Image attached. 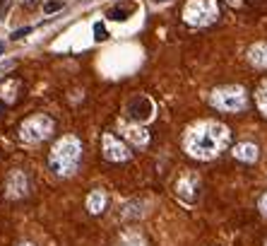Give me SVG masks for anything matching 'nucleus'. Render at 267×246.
Returning <instances> with one entry per match:
<instances>
[{
    "label": "nucleus",
    "mask_w": 267,
    "mask_h": 246,
    "mask_svg": "<svg viewBox=\"0 0 267 246\" xmlns=\"http://www.w3.org/2000/svg\"><path fill=\"white\" fill-rule=\"evenodd\" d=\"M121 133L133 145H140V148L149 145V133L144 131L142 126H137V123H121Z\"/></svg>",
    "instance_id": "nucleus-10"
},
{
    "label": "nucleus",
    "mask_w": 267,
    "mask_h": 246,
    "mask_svg": "<svg viewBox=\"0 0 267 246\" xmlns=\"http://www.w3.org/2000/svg\"><path fill=\"white\" fill-rule=\"evenodd\" d=\"M101 143H104V157H106L108 162H125V159H130V150L125 148L116 135L104 133Z\"/></svg>",
    "instance_id": "nucleus-7"
},
{
    "label": "nucleus",
    "mask_w": 267,
    "mask_h": 246,
    "mask_svg": "<svg viewBox=\"0 0 267 246\" xmlns=\"http://www.w3.org/2000/svg\"><path fill=\"white\" fill-rule=\"evenodd\" d=\"M53 118L46 114H34L29 116V118H24L22 121V126H19V138L24 140V143H41V140H46V138H51L53 135Z\"/></svg>",
    "instance_id": "nucleus-5"
},
{
    "label": "nucleus",
    "mask_w": 267,
    "mask_h": 246,
    "mask_svg": "<svg viewBox=\"0 0 267 246\" xmlns=\"http://www.w3.org/2000/svg\"><path fill=\"white\" fill-rule=\"evenodd\" d=\"M128 114L133 116L135 121H147L154 114V106H152V101L147 97H133L130 104H128Z\"/></svg>",
    "instance_id": "nucleus-9"
},
{
    "label": "nucleus",
    "mask_w": 267,
    "mask_h": 246,
    "mask_svg": "<svg viewBox=\"0 0 267 246\" xmlns=\"http://www.w3.org/2000/svg\"><path fill=\"white\" fill-rule=\"evenodd\" d=\"M217 17H219L217 0H188L183 7V19L190 27H207L217 22Z\"/></svg>",
    "instance_id": "nucleus-4"
},
{
    "label": "nucleus",
    "mask_w": 267,
    "mask_h": 246,
    "mask_svg": "<svg viewBox=\"0 0 267 246\" xmlns=\"http://www.w3.org/2000/svg\"><path fill=\"white\" fill-rule=\"evenodd\" d=\"M17 90H19V80H5L2 87H0V97H2L7 104H12V101L17 99Z\"/></svg>",
    "instance_id": "nucleus-14"
},
{
    "label": "nucleus",
    "mask_w": 267,
    "mask_h": 246,
    "mask_svg": "<svg viewBox=\"0 0 267 246\" xmlns=\"http://www.w3.org/2000/svg\"><path fill=\"white\" fill-rule=\"evenodd\" d=\"M258 208H260V212L267 217V193H263V196L258 198Z\"/></svg>",
    "instance_id": "nucleus-19"
},
{
    "label": "nucleus",
    "mask_w": 267,
    "mask_h": 246,
    "mask_svg": "<svg viewBox=\"0 0 267 246\" xmlns=\"http://www.w3.org/2000/svg\"><path fill=\"white\" fill-rule=\"evenodd\" d=\"M265 246H267V239H265Z\"/></svg>",
    "instance_id": "nucleus-25"
},
{
    "label": "nucleus",
    "mask_w": 267,
    "mask_h": 246,
    "mask_svg": "<svg viewBox=\"0 0 267 246\" xmlns=\"http://www.w3.org/2000/svg\"><path fill=\"white\" fill-rule=\"evenodd\" d=\"M87 210L91 212V215H101L104 210H106V193L101 189L91 191L87 196Z\"/></svg>",
    "instance_id": "nucleus-13"
},
{
    "label": "nucleus",
    "mask_w": 267,
    "mask_h": 246,
    "mask_svg": "<svg viewBox=\"0 0 267 246\" xmlns=\"http://www.w3.org/2000/svg\"><path fill=\"white\" fill-rule=\"evenodd\" d=\"M197 193H200V179L195 174H183L176 181V196L185 203H195Z\"/></svg>",
    "instance_id": "nucleus-8"
},
{
    "label": "nucleus",
    "mask_w": 267,
    "mask_h": 246,
    "mask_svg": "<svg viewBox=\"0 0 267 246\" xmlns=\"http://www.w3.org/2000/svg\"><path fill=\"white\" fill-rule=\"evenodd\" d=\"M58 10H63V2L60 0H51V2H46V7H44V15H53Z\"/></svg>",
    "instance_id": "nucleus-18"
},
{
    "label": "nucleus",
    "mask_w": 267,
    "mask_h": 246,
    "mask_svg": "<svg viewBox=\"0 0 267 246\" xmlns=\"http://www.w3.org/2000/svg\"><path fill=\"white\" fill-rule=\"evenodd\" d=\"M248 60L255 68H267V41L253 44L248 49Z\"/></svg>",
    "instance_id": "nucleus-12"
},
{
    "label": "nucleus",
    "mask_w": 267,
    "mask_h": 246,
    "mask_svg": "<svg viewBox=\"0 0 267 246\" xmlns=\"http://www.w3.org/2000/svg\"><path fill=\"white\" fill-rule=\"evenodd\" d=\"M229 140V126L219 121H197L183 133V150L193 159H214L226 150Z\"/></svg>",
    "instance_id": "nucleus-1"
},
{
    "label": "nucleus",
    "mask_w": 267,
    "mask_h": 246,
    "mask_svg": "<svg viewBox=\"0 0 267 246\" xmlns=\"http://www.w3.org/2000/svg\"><path fill=\"white\" fill-rule=\"evenodd\" d=\"M29 32H32V27H24V29H17V32H12V41H17V39H22V37H27V34H29Z\"/></svg>",
    "instance_id": "nucleus-20"
},
{
    "label": "nucleus",
    "mask_w": 267,
    "mask_h": 246,
    "mask_svg": "<svg viewBox=\"0 0 267 246\" xmlns=\"http://www.w3.org/2000/svg\"><path fill=\"white\" fill-rule=\"evenodd\" d=\"M210 104H212L217 111H226V114H236V111H243L246 104H248V95L243 87L238 85H229V87H219L214 90L210 97Z\"/></svg>",
    "instance_id": "nucleus-3"
},
{
    "label": "nucleus",
    "mask_w": 267,
    "mask_h": 246,
    "mask_svg": "<svg viewBox=\"0 0 267 246\" xmlns=\"http://www.w3.org/2000/svg\"><path fill=\"white\" fill-rule=\"evenodd\" d=\"M0 2H5V0H0Z\"/></svg>",
    "instance_id": "nucleus-26"
},
{
    "label": "nucleus",
    "mask_w": 267,
    "mask_h": 246,
    "mask_svg": "<svg viewBox=\"0 0 267 246\" xmlns=\"http://www.w3.org/2000/svg\"><path fill=\"white\" fill-rule=\"evenodd\" d=\"M106 39H108L106 27L101 22H94V41H106Z\"/></svg>",
    "instance_id": "nucleus-17"
},
{
    "label": "nucleus",
    "mask_w": 267,
    "mask_h": 246,
    "mask_svg": "<svg viewBox=\"0 0 267 246\" xmlns=\"http://www.w3.org/2000/svg\"><path fill=\"white\" fill-rule=\"evenodd\" d=\"M19 246H34V244H19Z\"/></svg>",
    "instance_id": "nucleus-24"
},
{
    "label": "nucleus",
    "mask_w": 267,
    "mask_h": 246,
    "mask_svg": "<svg viewBox=\"0 0 267 246\" xmlns=\"http://www.w3.org/2000/svg\"><path fill=\"white\" fill-rule=\"evenodd\" d=\"M224 2H226V5H231V7H238V5H241V0H224Z\"/></svg>",
    "instance_id": "nucleus-21"
},
{
    "label": "nucleus",
    "mask_w": 267,
    "mask_h": 246,
    "mask_svg": "<svg viewBox=\"0 0 267 246\" xmlns=\"http://www.w3.org/2000/svg\"><path fill=\"white\" fill-rule=\"evenodd\" d=\"M2 49H5V44H2V41H0V56H2Z\"/></svg>",
    "instance_id": "nucleus-22"
},
{
    "label": "nucleus",
    "mask_w": 267,
    "mask_h": 246,
    "mask_svg": "<svg viewBox=\"0 0 267 246\" xmlns=\"http://www.w3.org/2000/svg\"><path fill=\"white\" fill-rule=\"evenodd\" d=\"M128 12H135V5H133V2H123V5H118V7L108 10V17H111V19H128V17H130Z\"/></svg>",
    "instance_id": "nucleus-16"
},
{
    "label": "nucleus",
    "mask_w": 267,
    "mask_h": 246,
    "mask_svg": "<svg viewBox=\"0 0 267 246\" xmlns=\"http://www.w3.org/2000/svg\"><path fill=\"white\" fill-rule=\"evenodd\" d=\"M233 157L236 159H241V162H255L258 159V154H260V150H258V145L255 143H238L236 148H233Z\"/></svg>",
    "instance_id": "nucleus-11"
},
{
    "label": "nucleus",
    "mask_w": 267,
    "mask_h": 246,
    "mask_svg": "<svg viewBox=\"0 0 267 246\" xmlns=\"http://www.w3.org/2000/svg\"><path fill=\"white\" fill-rule=\"evenodd\" d=\"M29 193V179L22 169H12L5 179V198L10 200H17V198H24Z\"/></svg>",
    "instance_id": "nucleus-6"
},
{
    "label": "nucleus",
    "mask_w": 267,
    "mask_h": 246,
    "mask_svg": "<svg viewBox=\"0 0 267 246\" xmlns=\"http://www.w3.org/2000/svg\"><path fill=\"white\" fill-rule=\"evenodd\" d=\"M255 104H258L260 114L267 118V80H263L258 85V90H255Z\"/></svg>",
    "instance_id": "nucleus-15"
},
{
    "label": "nucleus",
    "mask_w": 267,
    "mask_h": 246,
    "mask_svg": "<svg viewBox=\"0 0 267 246\" xmlns=\"http://www.w3.org/2000/svg\"><path fill=\"white\" fill-rule=\"evenodd\" d=\"M154 2H166V0H154Z\"/></svg>",
    "instance_id": "nucleus-23"
},
{
    "label": "nucleus",
    "mask_w": 267,
    "mask_h": 246,
    "mask_svg": "<svg viewBox=\"0 0 267 246\" xmlns=\"http://www.w3.org/2000/svg\"><path fill=\"white\" fill-rule=\"evenodd\" d=\"M80 157H82V143L80 138L75 135H63L48 154V167L55 176H72L77 171L80 164Z\"/></svg>",
    "instance_id": "nucleus-2"
}]
</instances>
